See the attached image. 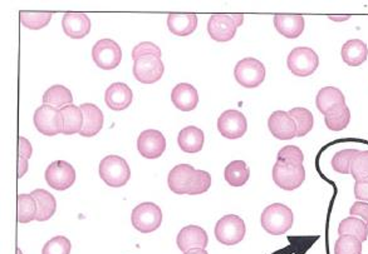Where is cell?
Here are the masks:
<instances>
[{
    "instance_id": "obj_1",
    "label": "cell",
    "mask_w": 368,
    "mask_h": 254,
    "mask_svg": "<svg viewBox=\"0 0 368 254\" xmlns=\"http://www.w3.org/2000/svg\"><path fill=\"white\" fill-rule=\"evenodd\" d=\"M293 221L294 217L291 208L281 203L267 207L260 217L262 227L272 236H281L288 232L293 226Z\"/></svg>"
},
{
    "instance_id": "obj_2",
    "label": "cell",
    "mask_w": 368,
    "mask_h": 254,
    "mask_svg": "<svg viewBox=\"0 0 368 254\" xmlns=\"http://www.w3.org/2000/svg\"><path fill=\"white\" fill-rule=\"evenodd\" d=\"M99 177L112 188H120L131 178V171L123 158L107 156L99 163Z\"/></svg>"
},
{
    "instance_id": "obj_3",
    "label": "cell",
    "mask_w": 368,
    "mask_h": 254,
    "mask_svg": "<svg viewBox=\"0 0 368 254\" xmlns=\"http://www.w3.org/2000/svg\"><path fill=\"white\" fill-rule=\"evenodd\" d=\"M132 226L138 232L149 234L159 229L162 223V211L152 202H145L133 208L131 214Z\"/></svg>"
},
{
    "instance_id": "obj_4",
    "label": "cell",
    "mask_w": 368,
    "mask_h": 254,
    "mask_svg": "<svg viewBox=\"0 0 368 254\" xmlns=\"http://www.w3.org/2000/svg\"><path fill=\"white\" fill-rule=\"evenodd\" d=\"M214 233L215 238L218 239L220 243L224 246H235L240 243L245 237L247 227L240 217L237 214H228L218 221Z\"/></svg>"
},
{
    "instance_id": "obj_5",
    "label": "cell",
    "mask_w": 368,
    "mask_h": 254,
    "mask_svg": "<svg viewBox=\"0 0 368 254\" xmlns=\"http://www.w3.org/2000/svg\"><path fill=\"white\" fill-rule=\"evenodd\" d=\"M288 69L297 76H309L318 69V54L313 49L298 47L291 50L286 58Z\"/></svg>"
},
{
    "instance_id": "obj_6",
    "label": "cell",
    "mask_w": 368,
    "mask_h": 254,
    "mask_svg": "<svg viewBox=\"0 0 368 254\" xmlns=\"http://www.w3.org/2000/svg\"><path fill=\"white\" fill-rule=\"evenodd\" d=\"M265 67L255 58H244L234 68V76L238 84L247 89L258 88L265 79Z\"/></svg>"
},
{
    "instance_id": "obj_7",
    "label": "cell",
    "mask_w": 368,
    "mask_h": 254,
    "mask_svg": "<svg viewBox=\"0 0 368 254\" xmlns=\"http://www.w3.org/2000/svg\"><path fill=\"white\" fill-rule=\"evenodd\" d=\"M34 125L39 133L47 137H55L61 134L65 129V122L61 110L52 105L43 104L34 113Z\"/></svg>"
},
{
    "instance_id": "obj_8",
    "label": "cell",
    "mask_w": 368,
    "mask_h": 254,
    "mask_svg": "<svg viewBox=\"0 0 368 254\" xmlns=\"http://www.w3.org/2000/svg\"><path fill=\"white\" fill-rule=\"evenodd\" d=\"M92 58L101 69L112 71L121 63V47L112 39H101L92 48Z\"/></svg>"
},
{
    "instance_id": "obj_9",
    "label": "cell",
    "mask_w": 368,
    "mask_h": 254,
    "mask_svg": "<svg viewBox=\"0 0 368 254\" xmlns=\"http://www.w3.org/2000/svg\"><path fill=\"white\" fill-rule=\"evenodd\" d=\"M133 76L143 84H154L159 81L165 71V65L160 57L143 55L133 60Z\"/></svg>"
},
{
    "instance_id": "obj_10",
    "label": "cell",
    "mask_w": 368,
    "mask_h": 254,
    "mask_svg": "<svg viewBox=\"0 0 368 254\" xmlns=\"http://www.w3.org/2000/svg\"><path fill=\"white\" fill-rule=\"evenodd\" d=\"M273 180L283 190H296L306 180L304 166H291L277 162L273 167Z\"/></svg>"
},
{
    "instance_id": "obj_11",
    "label": "cell",
    "mask_w": 368,
    "mask_h": 254,
    "mask_svg": "<svg viewBox=\"0 0 368 254\" xmlns=\"http://www.w3.org/2000/svg\"><path fill=\"white\" fill-rule=\"evenodd\" d=\"M44 178L50 188L66 190L76 182V169L68 162L55 161L47 168Z\"/></svg>"
},
{
    "instance_id": "obj_12",
    "label": "cell",
    "mask_w": 368,
    "mask_h": 254,
    "mask_svg": "<svg viewBox=\"0 0 368 254\" xmlns=\"http://www.w3.org/2000/svg\"><path fill=\"white\" fill-rule=\"evenodd\" d=\"M218 130L220 134L228 139L242 138L247 133V118L242 112L235 109L225 110L224 113L220 114L218 120Z\"/></svg>"
},
{
    "instance_id": "obj_13",
    "label": "cell",
    "mask_w": 368,
    "mask_h": 254,
    "mask_svg": "<svg viewBox=\"0 0 368 254\" xmlns=\"http://www.w3.org/2000/svg\"><path fill=\"white\" fill-rule=\"evenodd\" d=\"M138 153L147 159H157L166 151L164 134L156 129L143 130L138 138Z\"/></svg>"
},
{
    "instance_id": "obj_14",
    "label": "cell",
    "mask_w": 368,
    "mask_h": 254,
    "mask_svg": "<svg viewBox=\"0 0 368 254\" xmlns=\"http://www.w3.org/2000/svg\"><path fill=\"white\" fill-rule=\"evenodd\" d=\"M238 25L231 16L228 14H214L210 16L208 22V33L210 38L215 42L226 43L235 37Z\"/></svg>"
},
{
    "instance_id": "obj_15",
    "label": "cell",
    "mask_w": 368,
    "mask_h": 254,
    "mask_svg": "<svg viewBox=\"0 0 368 254\" xmlns=\"http://www.w3.org/2000/svg\"><path fill=\"white\" fill-rule=\"evenodd\" d=\"M268 128L273 137L279 141H291L297 137L296 122L284 110H277L270 114Z\"/></svg>"
},
{
    "instance_id": "obj_16",
    "label": "cell",
    "mask_w": 368,
    "mask_h": 254,
    "mask_svg": "<svg viewBox=\"0 0 368 254\" xmlns=\"http://www.w3.org/2000/svg\"><path fill=\"white\" fill-rule=\"evenodd\" d=\"M177 247L182 252H187L191 249H205L209 244V237L205 229L199 226H187L182 228L176 238Z\"/></svg>"
},
{
    "instance_id": "obj_17",
    "label": "cell",
    "mask_w": 368,
    "mask_h": 254,
    "mask_svg": "<svg viewBox=\"0 0 368 254\" xmlns=\"http://www.w3.org/2000/svg\"><path fill=\"white\" fill-rule=\"evenodd\" d=\"M195 171L196 169L190 164H177L172 168L167 178L171 192H174L175 195H187L193 183Z\"/></svg>"
},
{
    "instance_id": "obj_18",
    "label": "cell",
    "mask_w": 368,
    "mask_h": 254,
    "mask_svg": "<svg viewBox=\"0 0 368 254\" xmlns=\"http://www.w3.org/2000/svg\"><path fill=\"white\" fill-rule=\"evenodd\" d=\"M62 28L67 37L82 39L91 32V19L83 13H67L62 19Z\"/></svg>"
},
{
    "instance_id": "obj_19",
    "label": "cell",
    "mask_w": 368,
    "mask_h": 254,
    "mask_svg": "<svg viewBox=\"0 0 368 254\" xmlns=\"http://www.w3.org/2000/svg\"><path fill=\"white\" fill-rule=\"evenodd\" d=\"M133 99L131 88L125 83H113L105 93L106 105L112 110L121 112L128 108Z\"/></svg>"
},
{
    "instance_id": "obj_20",
    "label": "cell",
    "mask_w": 368,
    "mask_h": 254,
    "mask_svg": "<svg viewBox=\"0 0 368 254\" xmlns=\"http://www.w3.org/2000/svg\"><path fill=\"white\" fill-rule=\"evenodd\" d=\"M171 102L182 112H191L198 107V91L189 83H180L171 92Z\"/></svg>"
},
{
    "instance_id": "obj_21",
    "label": "cell",
    "mask_w": 368,
    "mask_h": 254,
    "mask_svg": "<svg viewBox=\"0 0 368 254\" xmlns=\"http://www.w3.org/2000/svg\"><path fill=\"white\" fill-rule=\"evenodd\" d=\"M79 108L83 113V127L79 134L87 138L99 134L104 128L105 122L102 110L97 105L91 103L82 104Z\"/></svg>"
},
{
    "instance_id": "obj_22",
    "label": "cell",
    "mask_w": 368,
    "mask_h": 254,
    "mask_svg": "<svg viewBox=\"0 0 368 254\" xmlns=\"http://www.w3.org/2000/svg\"><path fill=\"white\" fill-rule=\"evenodd\" d=\"M346 104L343 93L335 87H325L319 91L316 97V105L323 115L332 113L335 109L341 108Z\"/></svg>"
},
{
    "instance_id": "obj_23",
    "label": "cell",
    "mask_w": 368,
    "mask_h": 254,
    "mask_svg": "<svg viewBox=\"0 0 368 254\" xmlns=\"http://www.w3.org/2000/svg\"><path fill=\"white\" fill-rule=\"evenodd\" d=\"M167 28L172 34H175L177 37H187L196 30L198 16L196 14L171 13L167 16Z\"/></svg>"
},
{
    "instance_id": "obj_24",
    "label": "cell",
    "mask_w": 368,
    "mask_h": 254,
    "mask_svg": "<svg viewBox=\"0 0 368 254\" xmlns=\"http://www.w3.org/2000/svg\"><path fill=\"white\" fill-rule=\"evenodd\" d=\"M203 141L205 137L203 130L194 125H189L186 128H184L177 135V144L180 146V149L189 154L201 151Z\"/></svg>"
},
{
    "instance_id": "obj_25",
    "label": "cell",
    "mask_w": 368,
    "mask_h": 254,
    "mask_svg": "<svg viewBox=\"0 0 368 254\" xmlns=\"http://www.w3.org/2000/svg\"><path fill=\"white\" fill-rule=\"evenodd\" d=\"M342 59L350 67H359L368 58L367 44L359 39H351L343 44L341 50Z\"/></svg>"
},
{
    "instance_id": "obj_26",
    "label": "cell",
    "mask_w": 368,
    "mask_h": 254,
    "mask_svg": "<svg viewBox=\"0 0 368 254\" xmlns=\"http://www.w3.org/2000/svg\"><path fill=\"white\" fill-rule=\"evenodd\" d=\"M304 18L302 16H275L274 27L279 34L288 39H296L304 30Z\"/></svg>"
},
{
    "instance_id": "obj_27",
    "label": "cell",
    "mask_w": 368,
    "mask_h": 254,
    "mask_svg": "<svg viewBox=\"0 0 368 254\" xmlns=\"http://www.w3.org/2000/svg\"><path fill=\"white\" fill-rule=\"evenodd\" d=\"M30 195H33L38 208L35 221L45 222L55 216L57 211V200L53 195H50V192L45 190H35Z\"/></svg>"
},
{
    "instance_id": "obj_28",
    "label": "cell",
    "mask_w": 368,
    "mask_h": 254,
    "mask_svg": "<svg viewBox=\"0 0 368 254\" xmlns=\"http://www.w3.org/2000/svg\"><path fill=\"white\" fill-rule=\"evenodd\" d=\"M60 110L65 122L63 134L72 135L81 133L83 127V113L81 108L74 104H69Z\"/></svg>"
},
{
    "instance_id": "obj_29",
    "label": "cell",
    "mask_w": 368,
    "mask_h": 254,
    "mask_svg": "<svg viewBox=\"0 0 368 254\" xmlns=\"http://www.w3.org/2000/svg\"><path fill=\"white\" fill-rule=\"evenodd\" d=\"M250 177V169L244 161H233L226 166L224 178L231 187H242Z\"/></svg>"
},
{
    "instance_id": "obj_30",
    "label": "cell",
    "mask_w": 368,
    "mask_h": 254,
    "mask_svg": "<svg viewBox=\"0 0 368 254\" xmlns=\"http://www.w3.org/2000/svg\"><path fill=\"white\" fill-rule=\"evenodd\" d=\"M72 102H73V96H72L71 91L61 84L52 86L43 94V104L52 105L57 109L69 105Z\"/></svg>"
},
{
    "instance_id": "obj_31",
    "label": "cell",
    "mask_w": 368,
    "mask_h": 254,
    "mask_svg": "<svg viewBox=\"0 0 368 254\" xmlns=\"http://www.w3.org/2000/svg\"><path fill=\"white\" fill-rule=\"evenodd\" d=\"M338 234L340 236H353L359 239L361 242H364L368 238L367 224L357 217H348L340 223Z\"/></svg>"
},
{
    "instance_id": "obj_32",
    "label": "cell",
    "mask_w": 368,
    "mask_h": 254,
    "mask_svg": "<svg viewBox=\"0 0 368 254\" xmlns=\"http://www.w3.org/2000/svg\"><path fill=\"white\" fill-rule=\"evenodd\" d=\"M350 122H351V110L347 107V104L342 105L341 108L335 109L332 113L325 115V125L332 132H341L346 129Z\"/></svg>"
},
{
    "instance_id": "obj_33",
    "label": "cell",
    "mask_w": 368,
    "mask_h": 254,
    "mask_svg": "<svg viewBox=\"0 0 368 254\" xmlns=\"http://www.w3.org/2000/svg\"><path fill=\"white\" fill-rule=\"evenodd\" d=\"M37 202L32 195H18V222L30 223L37 217Z\"/></svg>"
},
{
    "instance_id": "obj_34",
    "label": "cell",
    "mask_w": 368,
    "mask_h": 254,
    "mask_svg": "<svg viewBox=\"0 0 368 254\" xmlns=\"http://www.w3.org/2000/svg\"><path fill=\"white\" fill-rule=\"evenodd\" d=\"M297 125V137L302 138L313 129V114L307 108H293L288 112Z\"/></svg>"
},
{
    "instance_id": "obj_35",
    "label": "cell",
    "mask_w": 368,
    "mask_h": 254,
    "mask_svg": "<svg viewBox=\"0 0 368 254\" xmlns=\"http://www.w3.org/2000/svg\"><path fill=\"white\" fill-rule=\"evenodd\" d=\"M359 151L357 149H343L335 153L332 158V168L340 174H351V166L353 159L357 157Z\"/></svg>"
},
{
    "instance_id": "obj_36",
    "label": "cell",
    "mask_w": 368,
    "mask_h": 254,
    "mask_svg": "<svg viewBox=\"0 0 368 254\" xmlns=\"http://www.w3.org/2000/svg\"><path fill=\"white\" fill-rule=\"evenodd\" d=\"M52 19V13H33V11H21V23L24 27L32 30H39L47 27Z\"/></svg>"
},
{
    "instance_id": "obj_37",
    "label": "cell",
    "mask_w": 368,
    "mask_h": 254,
    "mask_svg": "<svg viewBox=\"0 0 368 254\" xmlns=\"http://www.w3.org/2000/svg\"><path fill=\"white\" fill-rule=\"evenodd\" d=\"M335 254H362V242L353 236H340L335 242Z\"/></svg>"
},
{
    "instance_id": "obj_38",
    "label": "cell",
    "mask_w": 368,
    "mask_h": 254,
    "mask_svg": "<svg viewBox=\"0 0 368 254\" xmlns=\"http://www.w3.org/2000/svg\"><path fill=\"white\" fill-rule=\"evenodd\" d=\"M304 161V154L302 149L296 146H286L278 151L277 162L291 166H301Z\"/></svg>"
},
{
    "instance_id": "obj_39",
    "label": "cell",
    "mask_w": 368,
    "mask_h": 254,
    "mask_svg": "<svg viewBox=\"0 0 368 254\" xmlns=\"http://www.w3.org/2000/svg\"><path fill=\"white\" fill-rule=\"evenodd\" d=\"M352 177L356 182L368 180V151H359L351 166Z\"/></svg>"
},
{
    "instance_id": "obj_40",
    "label": "cell",
    "mask_w": 368,
    "mask_h": 254,
    "mask_svg": "<svg viewBox=\"0 0 368 254\" xmlns=\"http://www.w3.org/2000/svg\"><path fill=\"white\" fill-rule=\"evenodd\" d=\"M71 250V241L65 236H57L44 244L42 254H69Z\"/></svg>"
},
{
    "instance_id": "obj_41",
    "label": "cell",
    "mask_w": 368,
    "mask_h": 254,
    "mask_svg": "<svg viewBox=\"0 0 368 254\" xmlns=\"http://www.w3.org/2000/svg\"><path fill=\"white\" fill-rule=\"evenodd\" d=\"M211 187V175L205 171H195L189 195H203Z\"/></svg>"
},
{
    "instance_id": "obj_42",
    "label": "cell",
    "mask_w": 368,
    "mask_h": 254,
    "mask_svg": "<svg viewBox=\"0 0 368 254\" xmlns=\"http://www.w3.org/2000/svg\"><path fill=\"white\" fill-rule=\"evenodd\" d=\"M143 55H156L161 58V49L155 45L151 42H143V43L138 44L133 50H132V59L136 60L138 58H141Z\"/></svg>"
},
{
    "instance_id": "obj_43",
    "label": "cell",
    "mask_w": 368,
    "mask_h": 254,
    "mask_svg": "<svg viewBox=\"0 0 368 254\" xmlns=\"http://www.w3.org/2000/svg\"><path fill=\"white\" fill-rule=\"evenodd\" d=\"M351 217H358V218H362L363 221L366 222L368 227V203L366 202H359L357 200L353 206L351 207V211H350Z\"/></svg>"
},
{
    "instance_id": "obj_44",
    "label": "cell",
    "mask_w": 368,
    "mask_h": 254,
    "mask_svg": "<svg viewBox=\"0 0 368 254\" xmlns=\"http://www.w3.org/2000/svg\"><path fill=\"white\" fill-rule=\"evenodd\" d=\"M32 146L24 137H19V159L29 161V158L32 157Z\"/></svg>"
},
{
    "instance_id": "obj_45",
    "label": "cell",
    "mask_w": 368,
    "mask_h": 254,
    "mask_svg": "<svg viewBox=\"0 0 368 254\" xmlns=\"http://www.w3.org/2000/svg\"><path fill=\"white\" fill-rule=\"evenodd\" d=\"M355 197L359 202L368 203V180L356 182V184H355Z\"/></svg>"
},
{
    "instance_id": "obj_46",
    "label": "cell",
    "mask_w": 368,
    "mask_h": 254,
    "mask_svg": "<svg viewBox=\"0 0 368 254\" xmlns=\"http://www.w3.org/2000/svg\"><path fill=\"white\" fill-rule=\"evenodd\" d=\"M231 18L234 19V22H235V24H237L238 27H240V25H242V19H244V16H242V14H233Z\"/></svg>"
},
{
    "instance_id": "obj_47",
    "label": "cell",
    "mask_w": 368,
    "mask_h": 254,
    "mask_svg": "<svg viewBox=\"0 0 368 254\" xmlns=\"http://www.w3.org/2000/svg\"><path fill=\"white\" fill-rule=\"evenodd\" d=\"M185 254H209L205 249H191V250H187Z\"/></svg>"
},
{
    "instance_id": "obj_48",
    "label": "cell",
    "mask_w": 368,
    "mask_h": 254,
    "mask_svg": "<svg viewBox=\"0 0 368 254\" xmlns=\"http://www.w3.org/2000/svg\"><path fill=\"white\" fill-rule=\"evenodd\" d=\"M351 16H330V19H332V21H335V22H343V21H348Z\"/></svg>"
}]
</instances>
